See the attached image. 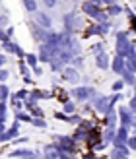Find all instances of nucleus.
I'll return each mask as SVG.
<instances>
[{
	"mask_svg": "<svg viewBox=\"0 0 136 159\" xmlns=\"http://www.w3.org/2000/svg\"><path fill=\"white\" fill-rule=\"evenodd\" d=\"M132 49H134V45L129 41V35H126V31H119V33H117V41H115V54L126 58Z\"/></svg>",
	"mask_w": 136,
	"mask_h": 159,
	"instance_id": "1",
	"label": "nucleus"
},
{
	"mask_svg": "<svg viewBox=\"0 0 136 159\" xmlns=\"http://www.w3.org/2000/svg\"><path fill=\"white\" fill-rule=\"evenodd\" d=\"M72 97H76L80 103H84L87 99H91V97H97V91L93 89V87H87V85H82V87H74V89L70 91Z\"/></svg>",
	"mask_w": 136,
	"mask_h": 159,
	"instance_id": "2",
	"label": "nucleus"
},
{
	"mask_svg": "<svg viewBox=\"0 0 136 159\" xmlns=\"http://www.w3.org/2000/svg\"><path fill=\"white\" fill-rule=\"evenodd\" d=\"M111 107H115V105L111 103V97H107V95H97V97H93V109L97 111L99 115H105Z\"/></svg>",
	"mask_w": 136,
	"mask_h": 159,
	"instance_id": "3",
	"label": "nucleus"
},
{
	"mask_svg": "<svg viewBox=\"0 0 136 159\" xmlns=\"http://www.w3.org/2000/svg\"><path fill=\"white\" fill-rule=\"evenodd\" d=\"M103 140V134L97 130V128H91L90 132H87V138H86V144L90 149H95V146L99 144V142Z\"/></svg>",
	"mask_w": 136,
	"mask_h": 159,
	"instance_id": "4",
	"label": "nucleus"
},
{
	"mask_svg": "<svg viewBox=\"0 0 136 159\" xmlns=\"http://www.w3.org/2000/svg\"><path fill=\"white\" fill-rule=\"evenodd\" d=\"M82 12L86 14V16H90V18H97L99 16V4H95V2H91V0H86V2L82 4Z\"/></svg>",
	"mask_w": 136,
	"mask_h": 159,
	"instance_id": "5",
	"label": "nucleus"
},
{
	"mask_svg": "<svg viewBox=\"0 0 136 159\" xmlns=\"http://www.w3.org/2000/svg\"><path fill=\"white\" fill-rule=\"evenodd\" d=\"M62 78H64L66 82H70V84H76L80 80V74H78V70L74 66H64L62 68Z\"/></svg>",
	"mask_w": 136,
	"mask_h": 159,
	"instance_id": "6",
	"label": "nucleus"
},
{
	"mask_svg": "<svg viewBox=\"0 0 136 159\" xmlns=\"http://www.w3.org/2000/svg\"><path fill=\"white\" fill-rule=\"evenodd\" d=\"M29 27H31V33H33V39L39 43H45V37H47V31L49 29H43L41 25H37V23H29Z\"/></svg>",
	"mask_w": 136,
	"mask_h": 159,
	"instance_id": "7",
	"label": "nucleus"
},
{
	"mask_svg": "<svg viewBox=\"0 0 136 159\" xmlns=\"http://www.w3.org/2000/svg\"><path fill=\"white\" fill-rule=\"evenodd\" d=\"M10 155L12 157H21V159H41V153L31 152V149H16Z\"/></svg>",
	"mask_w": 136,
	"mask_h": 159,
	"instance_id": "8",
	"label": "nucleus"
},
{
	"mask_svg": "<svg viewBox=\"0 0 136 159\" xmlns=\"http://www.w3.org/2000/svg\"><path fill=\"white\" fill-rule=\"evenodd\" d=\"M35 23H37V25H41L43 29H51L53 20H51L45 12H35Z\"/></svg>",
	"mask_w": 136,
	"mask_h": 159,
	"instance_id": "9",
	"label": "nucleus"
},
{
	"mask_svg": "<svg viewBox=\"0 0 136 159\" xmlns=\"http://www.w3.org/2000/svg\"><path fill=\"white\" fill-rule=\"evenodd\" d=\"M129 157V146H113V152H111V159H126Z\"/></svg>",
	"mask_w": 136,
	"mask_h": 159,
	"instance_id": "10",
	"label": "nucleus"
},
{
	"mask_svg": "<svg viewBox=\"0 0 136 159\" xmlns=\"http://www.w3.org/2000/svg\"><path fill=\"white\" fill-rule=\"evenodd\" d=\"M117 113H119V116H121V124H123V126H129V128H130V122H132V113H130V109H129V107H121Z\"/></svg>",
	"mask_w": 136,
	"mask_h": 159,
	"instance_id": "11",
	"label": "nucleus"
},
{
	"mask_svg": "<svg viewBox=\"0 0 136 159\" xmlns=\"http://www.w3.org/2000/svg\"><path fill=\"white\" fill-rule=\"evenodd\" d=\"M111 68H113V72H115V74H123V72H124V68H126L124 58H123V57H119V54H115L113 62H111Z\"/></svg>",
	"mask_w": 136,
	"mask_h": 159,
	"instance_id": "12",
	"label": "nucleus"
},
{
	"mask_svg": "<svg viewBox=\"0 0 136 159\" xmlns=\"http://www.w3.org/2000/svg\"><path fill=\"white\" fill-rule=\"evenodd\" d=\"M117 118H119V113L115 111V107H111L105 113V124H107V128H115V126H117Z\"/></svg>",
	"mask_w": 136,
	"mask_h": 159,
	"instance_id": "13",
	"label": "nucleus"
},
{
	"mask_svg": "<svg viewBox=\"0 0 136 159\" xmlns=\"http://www.w3.org/2000/svg\"><path fill=\"white\" fill-rule=\"evenodd\" d=\"M95 64H97L99 70H107L111 66V60H109V57L105 52H97V54H95Z\"/></svg>",
	"mask_w": 136,
	"mask_h": 159,
	"instance_id": "14",
	"label": "nucleus"
},
{
	"mask_svg": "<svg viewBox=\"0 0 136 159\" xmlns=\"http://www.w3.org/2000/svg\"><path fill=\"white\" fill-rule=\"evenodd\" d=\"M51 60H53V52H51L49 47L43 43L39 47V62H51Z\"/></svg>",
	"mask_w": 136,
	"mask_h": 159,
	"instance_id": "15",
	"label": "nucleus"
},
{
	"mask_svg": "<svg viewBox=\"0 0 136 159\" xmlns=\"http://www.w3.org/2000/svg\"><path fill=\"white\" fill-rule=\"evenodd\" d=\"M121 76H123V82H124V84H129V85H134V82H136V76H134V72H132V70H130L129 66L124 68V72H123Z\"/></svg>",
	"mask_w": 136,
	"mask_h": 159,
	"instance_id": "16",
	"label": "nucleus"
},
{
	"mask_svg": "<svg viewBox=\"0 0 136 159\" xmlns=\"http://www.w3.org/2000/svg\"><path fill=\"white\" fill-rule=\"evenodd\" d=\"M87 132H90V130H86L82 124H78V128H76V132H74V136H72V138H74L76 142H82V140L87 138Z\"/></svg>",
	"mask_w": 136,
	"mask_h": 159,
	"instance_id": "17",
	"label": "nucleus"
},
{
	"mask_svg": "<svg viewBox=\"0 0 136 159\" xmlns=\"http://www.w3.org/2000/svg\"><path fill=\"white\" fill-rule=\"evenodd\" d=\"M74 111H76V105H74V101L66 99L64 103H62V113H66V115H74Z\"/></svg>",
	"mask_w": 136,
	"mask_h": 159,
	"instance_id": "18",
	"label": "nucleus"
},
{
	"mask_svg": "<svg viewBox=\"0 0 136 159\" xmlns=\"http://www.w3.org/2000/svg\"><path fill=\"white\" fill-rule=\"evenodd\" d=\"M126 58H129V62H126V66H129V68L132 70V72L136 74V51L132 49V51L129 52V57H126Z\"/></svg>",
	"mask_w": 136,
	"mask_h": 159,
	"instance_id": "19",
	"label": "nucleus"
},
{
	"mask_svg": "<svg viewBox=\"0 0 136 159\" xmlns=\"http://www.w3.org/2000/svg\"><path fill=\"white\" fill-rule=\"evenodd\" d=\"M21 2H23V8H26L29 14L37 12V0H21Z\"/></svg>",
	"mask_w": 136,
	"mask_h": 159,
	"instance_id": "20",
	"label": "nucleus"
},
{
	"mask_svg": "<svg viewBox=\"0 0 136 159\" xmlns=\"http://www.w3.org/2000/svg\"><path fill=\"white\" fill-rule=\"evenodd\" d=\"M2 49L6 51V52H16V49H18V45H16L14 41H10V39H6V41H2Z\"/></svg>",
	"mask_w": 136,
	"mask_h": 159,
	"instance_id": "21",
	"label": "nucleus"
},
{
	"mask_svg": "<svg viewBox=\"0 0 136 159\" xmlns=\"http://www.w3.org/2000/svg\"><path fill=\"white\" fill-rule=\"evenodd\" d=\"M16 120H21V122H31L33 118H31L27 113H21L20 109H16Z\"/></svg>",
	"mask_w": 136,
	"mask_h": 159,
	"instance_id": "22",
	"label": "nucleus"
},
{
	"mask_svg": "<svg viewBox=\"0 0 136 159\" xmlns=\"http://www.w3.org/2000/svg\"><path fill=\"white\" fill-rule=\"evenodd\" d=\"M115 134H117V130H115V128H107V130H105V134H103V142H105V144H109V142H113Z\"/></svg>",
	"mask_w": 136,
	"mask_h": 159,
	"instance_id": "23",
	"label": "nucleus"
},
{
	"mask_svg": "<svg viewBox=\"0 0 136 159\" xmlns=\"http://www.w3.org/2000/svg\"><path fill=\"white\" fill-rule=\"evenodd\" d=\"M123 12V8L119 6V4H111V6H107V16H119Z\"/></svg>",
	"mask_w": 136,
	"mask_h": 159,
	"instance_id": "24",
	"label": "nucleus"
},
{
	"mask_svg": "<svg viewBox=\"0 0 136 159\" xmlns=\"http://www.w3.org/2000/svg\"><path fill=\"white\" fill-rule=\"evenodd\" d=\"M49 64H51V68H53V72H62V68H64V64H62L59 58H53Z\"/></svg>",
	"mask_w": 136,
	"mask_h": 159,
	"instance_id": "25",
	"label": "nucleus"
},
{
	"mask_svg": "<svg viewBox=\"0 0 136 159\" xmlns=\"http://www.w3.org/2000/svg\"><path fill=\"white\" fill-rule=\"evenodd\" d=\"M91 35H99V25H90L86 29V33H84V37L87 39V37H91Z\"/></svg>",
	"mask_w": 136,
	"mask_h": 159,
	"instance_id": "26",
	"label": "nucleus"
},
{
	"mask_svg": "<svg viewBox=\"0 0 136 159\" xmlns=\"http://www.w3.org/2000/svg\"><path fill=\"white\" fill-rule=\"evenodd\" d=\"M10 97V89L6 87V84H0V101H6Z\"/></svg>",
	"mask_w": 136,
	"mask_h": 159,
	"instance_id": "27",
	"label": "nucleus"
},
{
	"mask_svg": "<svg viewBox=\"0 0 136 159\" xmlns=\"http://www.w3.org/2000/svg\"><path fill=\"white\" fill-rule=\"evenodd\" d=\"M53 95H57V97H59V99H60L62 103H64V101L68 99V97H66V91H64V89H60V87H59V85H57V87H54V93H53Z\"/></svg>",
	"mask_w": 136,
	"mask_h": 159,
	"instance_id": "28",
	"label": "nucleus"
},
{
	"mask_svg": "<svg viewBox=\"0 0 136 159\" xmlns=\"http://www.w3.org/2000/svg\"><path fill=\"white\" fill-rule=\"evenodd\" d=\"M37 54H26V62H27V66H31V68H33V66H37Z\"/></svg>",
	"mask_w": 136,
	"mask_h": 159,
	"instance_id": "29",
	"label": "nucleus"
},
{
	"mask_svg": "<svg viewBox=\"0 0 136 159\" xmlns=\"http://www.w3.org/2000/svg\"><path fill=\"white\" fill-rule=\"evenodd\" d=\"M31 122H33V126H39V128H47V122L43 120L41 116H33V120H31Z\"/></svg>",
	"mask_w": 136,
	"mask_h": 159,
	"instance_id": "30",
	"label": "nucleus"
},
{
	"mask_svg": "<svg viewBox=\"0 0 136 159\" xmlns=\"http://www.w3.org/2000/svg\"><path fill=\"white\" fill-rule=\"evenodd\" d=\"M6 120V101H0V122Z\"/></svg>",
	"mask_w": 136,
	"mask_h": 159,
	"instance_id": "31",
	"label": "nucleus"
},
{
	"mask_svg": "<svg viewBox=\"0 0 136 159\" xmlns=\"http://www.w3.org/2000/svg\"><path fill=\"white\" fill-rule=\"evenodd\" d=\"M84 118L80 116V115H68V122H72V124H80Z\"/></svg>",
	"mask_w": 136,
	"mask_h": 159,
	"instance_id": "32",
	"label": "nucleus"
},
{
	"mask_svg": "<svg viewBox=\"0 0 136 159\" xmlns=\"http://www.w3.org/2000/svg\"><path fill=\"white\" fill-rule=\"evenodd\" d=\"M123 87H124V82H123V80H119V82H115V84H113V87H111V89H113L115 93H119V91L123 89Z\"/></svg>",
	"mask_w": 136,
	"mask_h": 159,
	"instance_id": "33",
	"label": "nucleus"
},
{
	"mask_svg": "<svg viewBox=\"0 0 136 159\" xmlns=\"http://www.w3.org/2000/svg\"><path fill=\"white\" fill-rule=\"evenodd\" d=\"M20 72H21V76H27L29 74V66L26 64V62H21V60H20Z\"/></svg>",
	"mask_w": 136,
	"mask_h": 159,
	"instance_id": "34",
	"label": "nucleus"
},
{
	"mask_svg": "<svg viewBox=\"0 0 136 159\" xmlns=\"http://www.w3.org/2000/svg\"><path fill=\"white\" fill-rule=\"evenodd\" d=\"M72 64H74V66H84V58L82 57H74V58H72Z\"/></svg>",
	"mask_w": 136,
	"mask_h": 159,
	"instance_id": "35",
	"label": "nucleus"
},
{
	"mask_svg": "<svg viewBox=\"0 0 136 159\" xmlns=\"http://www.w3.org/2000/svg\"><path fill=\"white\" fill-rule=\"evenodd\" d=\"M54 118H59L62 122H68V115L66 113H54Z\"/></svg>",
	"mask_w": 136,
	"mask_h": 159,
	"instance_id": "36",
	"label": "nucleus"
},
{
	"mask_svg": "<svg viewBox=\"0 0 136 159\" xmlns=\"http://www.w3.org/2000/svg\"><path fill=\"white\" fill-rule=\"evenodd\" d=\"M6 80H8V70L6 68H0V84L6 82Z\"/></svg>",
	"mask_w": 136,
	"mask_h": 159,
	"instance_id": "37",
	"label": "nucleus"
},
{
	"mask_svg": "<svg viewBox=\"0 0 136 159\" xmlns=\"http://www.w3.org/2000/svg\"><path fill=\"white\" fill-rule=\"evenodd\" d=\"M31 115H33V116H41V118H43V111L39 109V107H33V109H31Z\"/></svg>",
	"mask_w": 136,
	"mask_h": 159,
	"instance_id": "38",
	"label": "nucleus"
},
{
	"mask_svg": "<svg viewBox=\"0 0 136 159\" xmlns=\"http://www.w3.org/2000/svg\"><path fill=\"white\" fill-rule=\"evenodd\" d=\"M8 25V16H0V29H4Z\"/></svg>",
	"mask_w": 136,
	"mask_h": 159,
	"instance_id": "39",
	"label": "nucleus"
},
{
	"mask_svg": "<svg viewBox=\"0 0 136 159\" xmlns=\"http://www.w3.org/2000/svg\"><path fill=\"white\" fill-rule=\"evenodd\" d=\"M129 109H130V113H136V95L130 99V105H129Z\"/></svg>",
	"mask_w": 136,
	"mask_h": 159,
	"instance_id": "40",
	"label": "nucleus"
},
{
	"mask_svg": "<svg viewBox=\"0 0 136 159\" xmlns=\"http://www.w3.org/2000/svg\"><path fill=\"white\" fill-rule=\"evenodd\" d=\"M91 51H95V52H103V43H95V45L91 47Z\"/></svg>",
	"mask_w": 136,
	"mask_h": 159,
	"instance_id": "41",
	"label": "nucleus"
},
{
	"mask_svg": "<svg viewBox=\"0 0 136 159\" xmlns=\"http://www.w3.org/2000/svg\"><path fill=\"white\" fill-rule=\"evenodd\" d=\"M43 4L47 8H54V4H57V0H43Z\"/></svg>",
	"mask_w": 136,
	"mask_h": 159,
	"instance_id": "42",
	"label": "nucleus"
},
{
	"mask_svg": "<svg viewBox=\"0 0 136 159\" xmlns=\"http://www.w3.org/2000/svg\"><path fill=\"white\" fill-rule=\"evenodd\" d=\"M82 159H97V157H95V153H93V152H90V153H84V155H82Z\"/></svg>",
	"mask_w": 136,
	"mask_h": 159,
	"instance_id": "43",
	"label": "nucleus"
},
{
	"mask_svg": "<svg viewBox=\"0 0 136 159\" xmlns=\"http://www.w3.org/2000/svg\"><path fill=\"white\" fill-rule=\"evenodd\" d=\"M12 35H14V27H6V37L10 39Z\"/></svg>",
	"mask_w": 136,
	"mask_h": 159,
	"instance_id": "44",
	"label": "nucleus"
},
{
	"mask_svg": "<svg viewBox=\"0 0 136 159\" xmlns=\"http://www.w3.org/2000/svg\"><path fill=\"white\" fill-rule=\"evenodd\" d=\"M33 72H35V76H41V74H43V70L39 68V66H33Z\"/></svg>",
	"mask_w": 136,
	"mask_h": 159,
	"instance_id": "45",
	"label": "nucleus"
},
{
	"mask_svg": "<svg viewBox=\"0 0 136 159\" xmlns=\"http://www.w3.org/2000/svg\"><path fill=\"white\" fill-rule=\"evenodd\" d=\"M99 4H107V6H111V4H115V0H99Z\"/></svg>",
	"mask_w": 136,
	"mask_h": 159,
	"instance_id": "46",
	"label": "nucleus"
},
{
	"mask_svg": "<svg viewBox=\"0 0 136 159\" xmlns=\"http://www.w3.org/2000/svg\"><path fill=\"white\" fill-rule=\"evenodd\" d=\"M57 159H72L68 153H60V157H57Z\"/></svg>",
	"mask_w": 136,
	"mask_h": 159,
	"instance_id": "47",
	"label": "nucleus"
},
{
	"mask_svg": "<svg viewBox=\"0 0 136 159\" xmlns=\"http://www.w3.org/2000/svg\"><path fill=\"white\" fill-rule=\"evenodd\" d=\"M4 62H6V57H4V54H0V68H2Z\"/></svg>",
	"mask_w": 136,
	"mask_h": 159,
	"instance_id": "48",
	"label": "nucleus"
},
{
	"mask_svg": "<svg viewBox=\"0 0 136 159\" xmlns=\"http://www.w3.org/2000/svg\"><path fill=\"white\" fill-rule=\"evenodd\" d=\"M4 130H6V128H4V122H0V134H2Z\"/></svg>",
	"mask_w": 136,
	"mask_h": 159,
	"instance_id": "49",
	"label": "nucleus"
},
{
	"mask_svg": "<svg viewBox=\"0 0 136 159\" xmlns=\"http://www.w3.org/2000/svg\"><path fill=\"white\" fill-rule=\"evenodd\" d=\"M134 95H136V82H134Z\"/></svg>",
	"mask_w": 136,
	"mask_h": 159,
	"instance_id": "50",
	"label": "nucleus"
}]
</instances>
